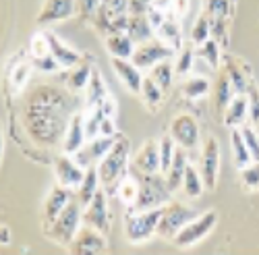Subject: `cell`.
<instances>
[{"label":"cell","instance_id":"cell-55","mask_svg":"<svg viewBox=\"0 0 259 255\" xmlns=\"http://www.w3.org/2000/svg\"><path fill=\"white\" fill-rule=\"evenodd\" d=\"M170 3H172V0H152V5L158 7V9H162V11H166L170 7Z\"/></svg>","mask_w":259,"mask_h":255},{"label":"cell","instance_id":"cell-31","mask_svg":"<svg viewBox=\"0 0 259 255\" xmlns=\"http://www.w3.org/2000/svg\"><path fill=\"white\" fill-rule=\"evenodd\" d=\"M116 193L126 207H133L137 201V195H139V177H133L126 173L116 185Z\"/></svg>","mask_w":259,"mask_h":255},{"label":"cell","instance_id":"cell-51","mask_svg":"<svg viewBox=\"0 0 259 255\" xmlns=\"http://www.w3.org/2000/svg\"><path fill=\"white\" fill-rule=\"evenodd\" d=\"M100 108H102V112H104V116H108V118H116V110H118V104H116V100L112 98V96H108L102 104H100Z\"/></svg>","mask_w":259,"mask_h":255},{"label":"cell","instance_id":"cell-1","mask_svg":"<svg viewBox=\"0 0 259 255\" xmlns=\"http://www.w3.org/2000/svg\"><path fill=\"white\" fill-rule=\"evenodd\" d=\"M77 98L56 85L33 88L23 106V124L29 139L39 147H54L64 137L71 116L77 112Z\"/></svg>","mask_w":259,"mask_h":255},{"label":"cell","instance_id":"cell-36","mask_svg":"<svg viewBox=\"0 0 259 255\" xmlns=\"http://www.w3.org/2000/svg\"><path fill=\"white\" fill-rule=\"evenodd\" d=\"M183 189H185V193L189 195V197H199L201 193H203V189H205V185H203V179H201V173L195 168V166H187V170H185V177H183V185H181Z\"/></svg>","mask_w":259,"mask_h":255},{"label":"cell","instance_id":"cell-43","mask_svg":"<svg viewBox=\"0 0 259 255\" xmlns=\"http://www.w3.org/2000/svg\"><path fill=\"white\" fill-rule=\"evenodd\" d=\"M195 50L193 48H181V52L177 54V62H175V71L179 75H189L193 71V65H195Z\"/></svg>","mask_w":259,"mask_h":255},{"label":"cell","instance_id":"cell-16","mask_svg":"<svg viewBox=\"0 0 259 255\" xmlns=\"http://www.w3.org/2000/svg\"><path fill=\"white\" fill-rule=\"evenodd\" d=\"M73 197H75L73 189H67V187H62L58 183L50 189V193H48V197L44 201V209H41V222H44V228L58 218V214L69 205V201Z\"/></svg>","mask_w":259,"mask_h":255},{"label":"cell","instance_id":"cell-9","mask_svg":"<svg viewBox=\"0 0 259 255\" xmlns=\"http://www.w3.org/2000/svg\"><path fill=\"white\" fill-rule=\"evenodd\" d=\"M177 56V50L170 48L168 44H164L162 39H147V41H141L139 46H135V52L131 56V60L135 65L143 71V69H152L154 65L162 60H170Z\"/></svg>","mask_w":259,"mask_h":255},{"label":"cell","instance_id":"cell-46","mask_svg":"<svg viewBox=\"0 0 259 255\" xmlns=\"http://www.w3.org/2000/svg\"><path fill=\"white\" fill-rule=\"evenodd\" d=\"M247 106H249V118L251 124H259V90L249 85L247 88Z\"/></svg>","mask_w":259,"mask_h":255},{"label":"cell","instance_id":"cell-33","mask_svg":"<svg viewBox=\"0 0 259 255\" xmlns=\"http://www.w3.org/2000/svg\"><path fill=\"white\" fill-rule=\"evenodd\" d=\"M139 96L143 98V102H145V106H147L149 110H156L158 106L162 104V100H164V90L160 88V85H158L152 77L147 75V77H143Z\"/></svg>","mask_w":259,"mask_h":255},{"label":"cell","instance_id":"cell-12","mask_svg":"<svg viewBox=\"0 0 259 255\" xmlns=\"http://www.w3.org/2000/svg\"><path fill=\"white\" fill-rule=\"evenodd\" d=\"M71 253H79V255H94V253H104L108 251V243H106V235L100 232L94 226L81 224L79 232L75 235L73 243L69 245Z\"/></svg>","mask_w":259,"mask_h":255},{"label":"cell","instance_id":"cell-39","mask_svg":"<svg viewBox=\"0 0 259 255\" xmlns=\"http://www.w3.org/2000/svg\"><path fill=\"white\" fill-rule=\"evenodd\" d=\"M203 11L211 19H230L232 9H234V0H201Z\"/></svg>","mask_w":259,"mask_h":255},{"label":"cell","instance_id":"cell-41","mask_svg":"<svg viewBox=\"0 0 259 255\" xmlns=\"http://www.w3.org/2000/svg\"><path fill=\"white\" fill-rule=\"evenodd\" d=\"M209 37H211V17L205 11H201V15L195 21V25H193L191 39L195 41V44H201V41H205Z\"/></svg>","mask_w":259,"mask_h":255},{"label":"cell","instance_id":"cell-35","mask_svg":"<svg viewBox=\"0 0 259 255\" xmlns=\"http://www.w3.org/2000/svg\"><path fill=\"white\" fill-rule=\"evenodd\" d=\"M183 96L187 98V100H201L207 92H209V81L205 79V77H201V75H193V77H189L185 83H183Z\"/></svg>","mask_w":259,"mask_h":255},{"label":"cell","instance_id":"cell-27","mask_svg":"<svg viewBox=\"0 0 259 255\" xmlns=\"http://www.w3.org/2000/svg\"><path fill=\"white\" fill-rule=\"evenodd\" d=\"M102 181H100V173H98V166H90L85 168V177L77 187V199L81 201V205H88L90 199L96 195V191L100 189Z\"/></svg>","mask_w":259,"mask_h":255},{"label":"cell","instance_id":"cell-48","mask_svg":"<svg viewBox=\"0 0 259 255\" xmlns=\"http://www.w3.org/2000/svg\"><path fill=\"white\" fill-rule=\"evenodd\" d=\"M31 65H33V69H37L41 73H56V71H60V65L52 58V54L39 56V58H31Z\"/></svg>","mask_w":259,"mask_h":255},{"label":"cell","instance_id":"cell-42","mask_svg":"<svg viewBox=\"0 0 259 255\" xmlns=\"http://www.w3.org/2000/svg\"><path fill=\"white\" fill-rule=\"evenodd\" d=\"M102 120H104V112H102L100 106L90 108V112H85V135H88V139H94L100 135Z\"/></svg>","mask_w":259,"mask_h":255},{"label":"cell","instance_id":"cell-26","mask_svg":"<svg viewBox=\"0 0 259 255\" xmlns=\"http://www.w3.org/2000/svg\"><path fill=\"white\" fill-rule=\"evenodd\" d=\"M247 116H249L247 96L236 94V96L232 98V102L228 104V108L224 110V124L228 126V129H234V126H241Z\"/></svg>","mask_w":259,"mask_h":255},{"label":"cell","instance_id":"cell-54","mask_svg":"<svg viewBox=\"0 0 259 255\" xmlns=\"http://www.w3.org/2000/svg\"><path fill=\"white\" fill-rule=\"evenodd\" d=\"M3 156H5V131L3 124H0V164H3Z\"/></svg>","mask_w":259,"mask_h":255},{"label":"cell","instance_id":"cell-40","mask_svg":"<svg viewBox=\"0 0 259 255\" xmlns=\"http://www.w3.org/2000/svg\"><path fill=\"white\" fill-rule=\"evenodd\" d=\"M177 147H179V145H177V141L172 139L170 135H164V137L158 141V150H160V173H162V175L168 170V166H170L172 158H175Z\"/></svg>","mask_w":259,"mask_h":255},{"label":"cell","instance_id":"cell-50","mask_svg":"<svg viewBox=\"0 0 259 255\" xmlns=\"http://www.w3.org/2000/svg\"><path fill=\"white\" fill-rule=\"evenodd\" d=\"M168 9H170V17L181 19V17H185L187 11H189V0H172Z\"/></svg>","mask_w":259,"mask_h":255},{"label":"cell","instance_id":"cell-38","mask_svg":"<svg viewBox=\"0 0 259 255\" xmlns=\"http://www.w3.org/2000/svg\"><path fill=\"white\" fill-rule=\"evenodd\" d=\"M31 71H33V65H31V58L29 60H23L15 65V69L11 71V90L13 92H21L27 85L29 77H31Z\"/></svg>","mask_w":259,"mask_h":255},{"label":"cell","instance_id":"cell-45","mask_svg":"<svg viewBox=\"0 0 259 255\" xmlns=\"http://www.w3.org/2000/svg\"><path fill=\"white\" fill-rule=\"evenodd\" d=\"M241 133H243V139L247 143V150L253 162H259V135L255 133L253 126H241Z\"/></svg>","mask_w":259,"mask_h":255},{"label":"cell","instance_id":"cell-14","mask_svg":"<svg viewBox=\"0 0 259 255\" xmlns=\"http://www.w3.org/2000/svg\"><path fill=\"white\" fill-rule=\"evenodd\" d=\"M54 177L56 183L67 187V189H77L79 183L85 177V168L71 156V154H60L54 158Z\"/></svg>","mask_w":259,"mask_h":255},{"label":"cell","instance_id":"cell-17","mask_svg":"<svg viewBox=\"0 0 259 255\" xmlns=\"http://www.w3.org/2000/svg\"><path fill=\"white\" fill-rule=\"evenodd\" d=\"M88 141V135H85V112L77 110L71 120H69V126L64 131V137H62V152L64 154H75L79 152L81 147Z\"/></svg>","mask_w":259,"mask_h":255},{"label":"cell","instance_id":"cell-7","mask_svg":"<svg viewBox=\"0 0 259 255\" xmlns=\"http://www.w3.org/2000/svg\"><path fill=\"white\" fill-rule=\"evenodd\" d=\"M215 224H218V211H213V209L203 211V214H197L189 224H185L179 230V235L172 241H175V245L181 247V249L193 247V245L201 243L209 235V232L215 228Z\"/></svg>","mask_w":259,"mask_h":255},{"label":"cell","instance_id":"cell-3","mask_svg":"<svg viewBox=\"0 0 259 255\" xmlns=\"http://www.w3.org/2000/svg\"><path fill=\"white\" fill-rule=\"evenodd\" d=\"M81 224H83V205H81V201L75 195L69 201V205L58 214V218L52 224H48L44 230H46V237L52 243L62 245V247H69L73 243L75 235L79 232Z\"/></svg>","mask_w":259,"mask_h":255},{"label":"cell","instance_id":"cell-52","mask_svg":"<svg viewBox=\"0 0 259 255\" xmlns=\"http://www.w3.org/2000/svg\"><path fill=\"white\" fill-rule=\"evenodd\" d=\"M100 135L116 137V124H114V118L104 116V120H102V124H100Z\"/></svg>","mask_w":259,"mask_h":255},{"label":"cell","instance_id":"cell-22","mask_svg":"<svg viewBox=\"0 0 259 255\" xmlns=\"http://www.w3.org/2000/svg\"><path fill=\"white\" fill-rule=\"evenodd\" d=\"M108 96H110V92H108V85H106L100 69L94 67L90 83H88V88H85V106H88V108H96V106H100Z\"/></svg>","mask_w":259,"mask_h":255},{"label":"cell","instance_id":"cell-23","mask_svg":"<svg viewBox=\"0 0 259 255\" xmlns=\"http://www.w3.org/2000/svg\"><path fill=\"white\" fill-rule=\"evenodd\" d=\"M135 46L137 44L128 37L126 31L106 35V50L112 58H131L135 52Z\"/></svg>","mask_w":259,"mask_h":255},{"label":"cell","instance_id":"cell-53","mask_svg":"<svg viewBox=\"0 0 259 255\" xmlns=\"http://www.w3.org/2000/svg\"><path fill=\"white\" fill-rule=\"evenodd\" d=\"M9 243H11V230L5 224H0V245H9Z\"/></svg>","mask_w":259,"mask_h":255},{"label":"cell","instance_id":"cell-29","mask_svg":"<svg viewBox=\"0 0 259 255\" xmlns=\"http://www.w3.org/2000/svg\"><path fill=\"white\" fill-rule=\"evenodd\" d=\"M234 98V90H232V83L226 75V71H222L215 79V85H213V104H215V110L218 112H224L228 108V104L232 102Z\"/></svg>","mask_w":259,"mask_h":255},{"label":"cell","instance_id":"cell-20","mask_svg":"<svg viewBox=\"0 0 259 255\" xmlns=\"http://www.w3.org/2000/svg\"><path fill=\"white\" fill-rule=\"evenodd\" d=\"M133 168L141 175H154L160 173V150L156 139H147L133 158Z\"/></svg>","mask_w":259,"mask_h":255},{"label":"cell","instance_id":"cell-15","mask_svg":"<svg viewBox=\"0 0 259 255\" xmlns=\"http://www.w3.org/2000/svg\"><path fill=\"white\" fill-rule=\"evenodd\" d=\"M114 139H116V137H106V135H98V137H94V139H88L81 150L73 154V158H75L83 168L96 166V162H100V160L108 154V150L112 147Z\"/></svg>","mask_w":259,"mask_h":255},{"label":"cell","instance_id":"cell-18","mask_svg":"<svg viewBox=\"0 0 259 255\" xmlns=\"http://www.w3.org/2000/svg\"><path fill=\"white\" fill-rule=\"evenodd\" d=\"M112 69L118 77V81L131 94H139L141 92V83H143V75L141 69L135 65L131 58H112Z\"/></svg>","mask_w":259,"mask_h":255},{"label":"cell","instance_id":"cell-11","mask_svg":"<svg viewBox=\"0 0 259 255\" xmlns=\"http://www.w3.org/2000/svg\"><path fill=\"white\" fill-rule=\"evenodd\" d=\"M83 224L98 228L104 235L110 232V209H108V197L104 189H98L90 203L83 205Z\"/></svg>","mask_w":259,"mask_h":255},{"label":"cell","instance_id":"cell-25","mask_svg":"<svg viewBox=\"0 0 259 255\" xmlns=\"http://www.w3.org/2000/svg\"><path fill=\"white\" fill-rule=\"evenodd\" d=\"M224 71L232 83V90L234 94H241L245 96L247 94V88H249V77L245 75L243 71V60L239 58H232V56H226L224 58Z\"/></svg>","mask_w":259,"mask_h":255},{"label":"cell","instance_id":"cell-37","mask_svg":"<svg viewBox=\"0 0 259 255\" xmlns=\"http://www.w3.org/2000/svg\"><path fill=\"white\" fill-rule=\"evenodd\" d=\"M149 77H152L166 92L172 85V81H175V65H172L170 60H162V62H158V65H154L152 69H149Z\"/></svg>","mask_w":259,"mask_h":255},{"label":"cell","instance_id":"cell-28","mask_svg":"<svg viewBox=\"0 0 259 255\" xmlns=\"http://www.w3.org/2000/svg\"><path fill=\"white\" fill-rule=\"evenodd\" d=\"M126 33H128V37L135 41V44H141V41H147V39H152L156 35L152 23H149V19H147V15H131V17H128Z\"/></svg>","mask_w":259,"mask_h":255},{"label":"cell","instance_id":"cell-6","mask_svg":"<svg viewBox=\"0 0 259 255\" xmlns=\"http://www.w3.org/2000/svg\"><path fill=\"white\" fill-rule=\"evenodd\" d=\"M197 216V209H193L181 201H168L162 205V216L158 222V235L164 239H175L179 235V230L189 224L193 218Z\"/></svg>","mask_w":259,"mask_h":255},{"label":"cell","instance_id":"cell-10","mask_svg":"<svg viewBox=\"0 0 259 255\" xmlns=\"http://www.w3.org/2000/svg\"><path fill=\"white\" fill-rule=\"evenodd\" d=\"M199 173L203 185L207 189H215L220 173V143L213 135H207L201 141V156H199Z\"/></svg>","mask_w":259,"mask_h":255},{"label":"cell","instance_id":"cell-19","mask_svg":"<svg viewBox=\"0 0 259 255\" xmlns=\"http://www.w3.org/2000/svg\"><path fill=\"white\" fill-rule=\"evenodd\" d=\"M44 33H46V39H48L50 54L60 65V69H73L75 65H79V62L83 60V54L79 50H73L71 46H67L54 31H44Z\"/></svg>","mask_w":259,"mask_h":255},{"label":"cell","instance_id":"cell-2","mask_svg":"<svg viewBox=\"0 0 259 255\" xmlns=\"http://www.w3.org/2000/svg\"><path fill=\"white\" fill-rule=\"evenodd\" d=\"M128 160H131V141L124 135H116L108 154L98 162V173L104 187H116L118 181L128 173Z\"/></svg>","mask_w":259,"mask_h":255},{"label":"cell","instance_id":"cell-5","mask_svg":"<svg viewBox=\"0 0 259 255\" xmlns=\"http://www.w3.org/2000/svg\"><path fill=\"white\" fill-rule=\"evenodd\" d=\"M172 199V191L162 173L141 175L139 173V195L133 207L128 209H154L162 207Z\"/></svg>","mask_w":259,"mask_h":255},{"label":"cell","instance_id":"cell-34","mask_svg":"<svg viewBox=\"0 0 259 255\" xmlns=\"http://www.w3.org/2000/svg\"><path fill=\"white\" fill-rule=\"evenodd\" d=\"M195 56H197L199 60H205L207 67L215 71V69L220 67V44H218V41H215L213 37H209V39L201 41V44H197Z\"/></svg>","mask_w":259,"mask_h":255},{"label":"cell","instance_id":"cell-21","mask_svg":"<svg viewBox=\"0 0 259 255\" xmlns=\"http://www.w3.org/2000/svg\"><path fill=\"white\" fill-rule=\"evenodd\" d=\"M154 33H156L158 39H162L164 44H168L170 48H175V50L183 48V29H181V23H179L177 17L168 15L162 23L154 29Z\"/></svg>","mask_w":259,"mask_h":255},{"label":"cell","instance_id":"cell-44","mask_svg":"<svg viewBox=\"0 0 259 255\" xmlns=\"http://www.w3.org/2000/svg\"><path fill=\"white\" fill-rule=\"evenodd\" d=\"M241 183L247 191L259 189V162H251L249 166L241 168Z\"/></svg>","mask_w":259,"mask_h":255},{"label":"cell","instance_id":"cell-47","mask_svg":"<svg viewBox=\"0 0 259 255\" xmlns=\"http://www.w3.org/2000/svg\"><path fill=\"white\" fill-rule=\"evenodd\" d=\"M46 54H50L46 33L33 35L31 37V44H29V58H39V56H46Z\"/></svg>","mask_w":259,"mask_h":255},{"label":"cell","instance_id":"cell-13","mask_svg":"<svg viewBox=\"0 0 259 255\" xmlns=\"http://www.w3.org/2000/svg\"><path fill=\"white\" fill-rule=\"evenodd\" d=\"M77 11V0H44L39 13H37V25H54L60 21H67L71 17H75Z\"/></svg>","mask_w":259,"mask_h":255},{"label":"cell","instance_id":"cell-32","mask_svg":"<svg viewBox=\"0 0 259 255\" xmlns=\"http://www.w3.org/2000/svg\"><path fill=\"white\" fill-rule=\"evenodd\" d=\"M230 141H232V156H234V164L236 168H245L253 162L249 150H247V143L243 139V133H241V126H234V129L230 131Z\"/></svg>","mask_w":259,"mask_h":255},{"label":"cell","instance_id":"cell-8","mask_svg":"<svg viewBox=\"0 0 259 255\" xmlns=\"http://www.w3.org/2000/svg\"><path fill=\"white\" fill-rule=\"evenodd\" d=\"M168 135L175 139L177 145L183 147V150H195V147L201 143L199 122H197L195 116H191L187 112H181L170 120Z\"/></svg>","mask_w":259,"mask_h":255},{"label":"cell","instance_id":"cell-49","mask_svg":"<svg viewBox=\"0 0 259 255\" xmlns=\"http://www.w3.org/2000/svg\"><path fill=\"white\" fill-rule=\"evenodd\" d=\"M100 5H102V0H77V11L83 19H94Z\"/></svg>","mask_w":259,"mask_h":255},{"label":"cell","instance_id":"cell-30","mask_svg":"<svg viewBox=\"0 0 259 255\" xmlns=\"http://www.w3.org/2000/svg\"><path fill=\"white\" fill-rule=\"evenodd\" d=\"M92 71H94V65L90 60H81L79 65H75L69 73V79H67V85L73 94H79V92H85L90 83V77H92Z\"/></svg>","mask_w":259,"mask_h":255},{"label":"cell","instance_id":"cell-4","mask_svg":"<svg viewBox=\"0 0 259 255\" xmlns=\"http://www.w3.org/2000/svg\"><path fill=\"white\" fill-rule=\"evenodd\" d=\"M162 216V207L154 209H128L124 216V237L131 245L147 243L158 235V222Z\"/></svg>","mask_w":259,"mask_h":255},{"label":"cell","instance_id":"cell-24","mask_svg":"<svg viewBox=\"0 0 259 255\" xmlns=\"http://www.w3.org/2000/svg\"><path fill=\"white\" fill-rule=\"evenodd\" d=\"M187 166H189L187 150H183V147H177L175 158H172V162H170L168 170L164 173V177H166V183H168L170 191H177V189L183 185V177H185Z\"/></svg>","mask_w":259,"mask_h":255}]
</instances>
